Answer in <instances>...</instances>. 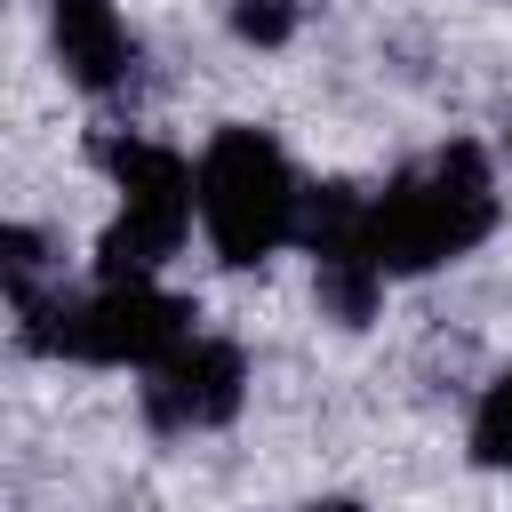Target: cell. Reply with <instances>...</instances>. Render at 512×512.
<instances>
[{"instance_id": "cell-3", "label": "cell", "mask_w": 512, "mask_h": 512, "mask_svg": "<svg viewBox=\"0 0 512 512\" xmlns=\"http://www.w3.org/2000/svg\"><path fill=\"white\" fill-rule=\"evenodd\" d=\"M192 176H200V232L224 264H264L304 232V184L264 128H240V120L216 128Z\"/></svg>"}, {"instance_id": "cell-8", "label": "cell", "mask_w": 512, "mask_h": 512, "mask_svg": "<svg viewBox=\"0 0 512 512\" xmlns=\"http://www.w3.org/2000/svg\"><path fill=\"white\" fill-rule=\"evenodd\" d=\"M472 456L488 464V472H512V368L480 392V408H472Z\"/></svg>"}, {"instance_id": "cell-9", "label": "cell", "mask_w": 512, "mask_h": 512, "mask_svg": "<svg viewBox=\"0 0 512 512\" xmlns=\"http://www.w3.org/2000/svg\"><path fill=\"white\" fill-rule=\"evenodd\" d=\"M232 40H248V48H288V40H296V0H232Z\"/></svg>"}, {"instance_id": "cell-4", "label": "cell", "mask_w": 512, "mask_h": 512, "mask_svg": "<svg viewBox=\"0 0 512 512\" xmlns=\"http://www.w3.org/2000/svg\"><path fill=\"white\" fill-rule=\"evenodd\" d=\"M104 168H112V224H104V248H96V272L104 280H152L192 216H200V176L176 144H152V136H104Z\"/></svg>"}, {"instance_id": "cell-11", "label": "cell", "mask_w": 512, "mask_h": 512, "mask_svg": "<svg viewBox=\"0 0 512 512\" xmlns=\"http://www.w3.org/2000/svg\"><path fill=\"white\" fill-rule=\"evenodd\" d=\"M504 184H512V136H504ZM504 200H512V192H504Z\"/></svg>"}, {"instance_id": "cell-6", "label": "cell", "mask_w": 512, "mask_h": 512, "mask_svg": "<svg viewBox=\"0 0 512 512\" xmlns=\"http://www.w3.org/2000/svg\"><path fill=\"white\" fill-rule=\"evenodd\" d=\"M248 400V360L224 336H184L168 360L144 368V416L160 432H216Z\"/></svg>"}, {"instance_id": "cell-7", "label": "cell", "mask_w": 512, "mask_h": 512, "mask_svg": "<svg viewBox=\"0 0 512 512\" xmlns=\"http://www.w3.org/2000/svg\"><path fill=\"white\" fill-rule=\"evenodd\" d=\"M48 48H56L64 80L88 96L128 88V72H136V32L112 0H48Z\"/></svg>"}, {"instance_id": "cell-1", "label": "cell", "mask_w": 512, "mask_h": 512, "mask_svg": "<svg viewBox=\"0 0 512 512\" xmlns=\"http://www.w3.org/2000/svg\"><path fill=\"white\" fill-rule=\"evenodd\" d=\"M496 216H504V176L472 136H456L368 200V240H376L384 272H432L464 248H480L496 232Z\"/></svg>"}, {"instance_id": "cell-2", "label": "cell", "mask_w": 512, "mask_h": 512, "mask_svg": "<svg viewBox=\"0 0 512 512\" xmlns=\"http://www.w3.org/2000/svg\"><path fill=\"white\" fill-rule=\"evenodd\" d=\"M16 336L32 352H56V360H88V368H152L168 360L192 328V304L168 296L160 280H88V288H48L32 304H16Z\"/></svg>"}, {"instance_id": "cell-5", "label": "cell", "mask_w": 512, "mask_h": 512, "mask_svg": "<svg viewBox=\"0 0 512 512\" xmlns=\"http://www.w3.org/2000/svg\"><path fill=\"white\" fill-rule=\"evenodd\" d=\"M296 240L312 248V296H320V312L344 320V328H368L376 304H384V280H392L376 264V240H368V200L344 192V184L304 192V232Z\"/></svg>"}, {"instance_id": "cell-10", "label": "cell", "mask_w": 512, "mask_h": 512, "mask_svg": "<svg viewBox=\"0 0 512 512\" xmlns=\"http://www.w3.org/2000/svg\"><path fill=\"white\" fill-rule=\"evenodd\" d=\"M304 512H360V504H344V496H328V504H304Z\"/></svg>"}]
</instances>
